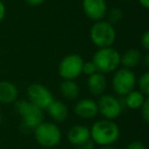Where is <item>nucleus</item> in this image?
Returning a JSON list of instances; mask_svg holds the SVG:
<instances>
[{
	"label": "nucleus",
	"instance_id": "nucleus-1",
	"mask_svg": "<svg viewBox=\"0 0 149 149\" xmlns=\"http://www.w3.org/2000/svg\"><path fill=\"white\" fill-rule=\"evenodd\" d=\"M120 137V128L114 122L109 120H100L94 123L90 130V138L94 144L100 146H109L116 143Z\"/></svg>",
	"mask_w": 149,
	"mask_h": 149
},
{
	"label": "nucleus",
	"instance_id": "nucleus-2",
	"mask_svg": "<svg viewBox=\"0 0 149 149\" xmlns=\"http://www.w3.org/2000/svg\"><path fill=\"white\" fill-rule=\"evenodd\" d=\"M92 61L95 64L98 72H116L120 65V54L112 47L99 48L94 53Z\"/></svg>",
	"mask_w": 149,
	"mask_h": 149
},
{
	"label": "nucleus",
	"instance_id": "nucleus-3",
	"mask_svg": "<svg viewBox=\"0 0 149 149\" xmlns=\"http://www.w3.org/2000/svg\"><path fill=\"white\" fill-rule=\"evenodd\" d=\"M116 38L114 27L106 21H98L90 29V39L98 48L111 47Z\"/></svg>",
	"mask_w": 149,
	"mask_h": 149
},
{
	"label": "nucleus",
	"instance_id": "nucleus-4",
	"mask_svg": "<svg viewBox=\"0 0 149 149\" xmlns=\"http://www.w3.org/2000/svg\"><path fill=\"white\" fill-rule=\"evenodd\" d=\"M15 110L23 118V124L26 128L35 130L41 123H43V110L27 100L15 101Z\"/></svg>",
	"mask_w": 149,
	"mask_h": 149
},
{
	"label": "nucleus",
	"instance_id": "nucleus-5",
	"mask_svg": "<svg viewBox=\"0 0 149 149\" xmlns=\"http://www.w3.org/2000/svg\"><path fill=\"white\" fill-rule=\"evenodd\" d=\"M137 85V78L129 68H120L116 70L112 77L111 86L113 91L120 96H126L132 92Z\"/></svg>",
	"mask_w": 149,
	"mask_h": 149
},
{
	"label": "nucleus",
	"instance_id": "nucleus-6",
	"mask_svg": "<svg viewBox=\"0 0 149 149\" xmlns=\"http://www.w3.org/2000/svg\"><path fill=\"white\" fill-rule=\"evenodd\" d=\"M35 138L41 146L50 148L60 142L61 131L55 124L43 122L35 129Z\"/></svg>",
	"mask_w": 149,
	"mask_h": 149
},
{
	"label": "nucleus",
	"instance_id": "nucleus-7",
	"mask_svg": "<svg viewBox=\"0 0 149 149\" xmlns=\"http://www.w3.org/2000/svg\"><path fill=\"white\" fill-rule=\"evenodd\" d=\"M84 60L79 54H68L64 56L58 65V74L64 80H76L83 70Z\"/></svg>",
	"mask_w": 149,
	"mask_h": 149
},
{
	"label": "nucleus",
	"instance_id": "nucleus-8",
	"mask_svg": "<svg viewBox=\"0 0 149 149\" xmlns=\"http://www.w3.org/2000/svg\"><path fill=\"white\" fill-rule=\"evenodd\" d=\"M98 112L105 118V120H116L120 116L123 106L120 100L111 94H102L97 101Z\"/></svg>",
	"mask_w": 149,
	"mask_h": 149
},
{
	"label": "nucleus",
	"instance_id": "nucleus-9",
	"mask_svg": "<svg viewBox=\"0 0 149 149\" xmlns=\"http://www.w3.org/2000/svg\"><path fill=\"white\" fill-rule=\"evenodd\" d=\"M27 94L29 96V101L35 104L42 110L46 109L54 100L53 95L48 88L41 84H32L28 87Z\"/></svg>",
	"mask_w": 149,
	"mask_h": 149
},
{
	"label": "nucleus",
	"instance_id": "nucleus-10",
	"mask_svg": "<svg viewBox=\"0 0 149 149\" xmlns=\"http://www.w3.org/2000/svg\"><path fill=\"white\" fill-rule=\"evenodd\" d=\"M83 10L88 19L92 21H102L107 13L105 0H83Z\"/></svg>",
	"mask_w": 149,
	"mask_h": 149
},
{
	"label": "nucleus",
	"instance_id": "nucleus-11",
	"mask_svg": "<svg viewBox=\"0 0 149 149\" xmlns=\"http://www.w3.org/2000/svg\"><path fill=\"white\" fill-rule=\"evenodd\" d=\"M74 112L80 116L81 118L85 120H90V118H95L98 114V106L97 102L94 100L85 98L81 99L74 104Z\"/></svg>",
	"mask_w": 149,
	"mask_h": 149
},
{
	"label": "nucleus",
	"instance_id": "nucleus-12",
	"mask_svg": "<svg viewBox=\"0 0 149 149\" xmlns=\"http://www.w3.org/2000/svg\"><path fill=\"white\" fill-rule=\"evenodd\" d=\"M87 87L89 92L92 95L100 96L104 93L107 87V81L104 74L101 72H95V74L89 76L87 80Z\"/></svg>",
	"mask_w": 149,
	"mask_h": 149
},
{
	"label": "nucleus",
	"instance_id": "nucleus-13",
	"mask_svg": "<svg viewBox=\"0 0 149 149\" xmlns=\"http://www.w3.org/2000/svg\"><path fill=\"white\" fill-rule=\"evenodd\" d=\"M68 139L70 144L74 145V146H79L91 139L90 138V130L87 127L81 126V125L74 126L68 131Z\"/></svg>",
	"mask_w": 149,
	"mask_h": 149
},
{
	"label": "nucleus",
	"instance_id": "nucleus-14",
	"mask_svg": "<svg viewBox=\"0 0 149 149\" xmlns=\"http://www.w3.org/2000/svg\"><path fill=\"white\" fill-rule=\"evenodd\" d=\"M19 91L15 85L8 81H0V102L9 104L17 101Z\"/></svg>",
	"mask_w": 149,
	"mask_h": 149
},
{
	"label": "nucleus",
	"instance_id": "nucleus-15",
	"mask_svg": "<svg viewBox=\"0 0 149 149\" xmlns=\"http://www.w3.org/2000/svg\"><path fill=\"white\" fill-rule=\"evenodd\" d=\"M49 116L53 120L57 123H62L68 118V110L66 105L61 101L58 100H53L49 106L46 108Z\"/></svg>",
	"mask_w": 149,
	"mask_h": 149
},
{
	"label": "nucleus",
	"instance_id": "nucleus-16",
	"mask_svg": "<svg viewBox=\"0 0 149 149\" xmlns=\"http://www.w3.org/2000/svg\"><path fill=\"white\" fill-rule=\"evenodd\" d=\"M141 60H142V54L138 49H135V48L127 50L123 55H120V64L125 68H129V70L136 68L141 62Z\"/></svg>",
	"mask_w": 149,
	"mask_h": 149
},
{
	"label": "nucleus",
	"instance_id": "nucleus-17",
	"mask_svg": "<svg viewBox=\"0 0 149 149\" xmlns=\"http://www.w3.org/2000/svg\"><path fill=\"white\" fill-rule=\"evenodd\" d=\"M60 93L65 99L68 100H74L77 99L80 94V87L77 83L72 80H64L60 84Z\"/></svg>",
	"mask_w": 149,
	"mask_h": 149
},
{
	"label": "nucleus",
	"instance_id": "nucleus-18",
	"mask_svg": "<svg viewBox=\"0 0 149 149\" xmlns=\"http://www.w3.org/2000/svg\"><path fill=\"white\" fill-rule=\"evenodd\" d=\"M145 97L144 94H142L140 91H136L133 90L132 92L128 93L125 97V104L127 105V107L131 108V109H139L142 106V104L144 103Z\"/></svg>",
	"mask_w": 149,
	"mask_h": 149
},
{
	"label": "nucleus",
	"instance_id": "nucleus-19",
	"mask_svg": "<svg viewBox=\"0 0 149 149\" xmlns=\"http://www.w3.org/2000/svg\"><path fill=\"white\" fill-rule=\"evenodd\" d=\"M107 17V21L110 25H116L118 24L120 21L123 19V17H124V13H123L122 9L118 8V7H112L109 10L107 9V13H106V15Z\"/></svg>",
	"mask_w": 149,
	"mask_h": 149
},
{
	"label": "nucleus",
	"instance_id": "nucleus-20",
	"mask_svg": "<svg viewBox=\"0 0 149 149\" xmlns=\"http://www.w3.org/2000/svg\"><path fill=\"white\" fill-rule=\"evenodd\" d=\"M137 84L140 89V92L145 96L149 95V72H146L137 80Z\"/></svg>",
	"mask_w": 149,
	"mask_h": 149
},
{
	"label": "nucleus",
	"instance_id": "nucleus-21",
	"mask_svg": "<svg viewBox=\"0 0 149 149\" xmlns=\"http://www.w3.org/2000/svg\"><path fill=\"white\" fill-rule=\"evenodd\" d=\"M87 74L88 77L89 76H91V74H95V72H98V70H97V68H96V66H95V64L93 63V61H86V62H84V64H83V70H82V74Z\"/></svg>",
	"mask_w": 149,
	"mask_h": 149
},
{
	"label": "nucleus",
	"instance_id": "nucleus-22",
	"mask_svg": "<svg viewBox=\"0 0 149 149\" xmlns=\"http://www.w3.org/2000/svg\"><path fill=\"white\" fill-rule=\"evenodd\" d=\"M141 109V116H142V118L145 123L149 122V98L146 97L144 103L142 104V106L140 107Z\"/></svg>",
	"mask_w": 149,
	"mask_h": 149
},
{
	"label": "nucleus",
	"instance_id": "nucleus-23",
	"mask_svg": "<svg viewBox=\"0 0 149 149\" xmlns=\"http://www.w3.org/2000/svg\"><path fill=\"white\" fill-rule=\"evenodd\" d=\"M126 149H146V146L142 141H133V142L129 143Z\"/></svg>",
	"mask_w": 149,
	"mask_h": 149
},
{
	"label": "nucleus",
	"instance_id": "nucleus-24",
	"mask_svg": "<svg viewBox=\"0 0 149 149\" xmlns=\"http://www.w3.org/2000/svg\"><path fill=\"white\" fill-rule=\"evenodd\" d=\"M141 45L145 50L149 49V32L146 31L141 37Z\"/></svg>",
	"mask_w": 149,
	"mask_h": 149
},
{
	"label": "nucleus",
	"instance_id": "nucleus-25",
	"mask_svg": "<svg viewBox=\"0 0 149 149\" xmlns=\"http://www.w3.org/2000/svg\"><path fill=\"white\" fill-rule=\"evenodd\" d=\"M77 149H94V142L90 139L83 144L77 146Z\"/></svg>",
	"mask_w": 149,
	"mask_h": 149
},
{
	"label": "nucleus",
	"instance_id": "nucleus-26",
	"mask_svg": "<svg viewBox=\"0 0 149 149\" xmlns=\"http://www.w3.org/2000/svg\"><path fill=\"white\" fill-rule=\"evenodd\" d=\"M5 13H6V8H5V5L4 3L0 0V23L3 21L5 17Z\"/></svg>",
	"mask_w": 149,
	"mask_h": 149
},
{
	"label": "nucleus",
	"instance_id": "nucleus-27",
	"mask_svg": "<svg viewBox=\"0 0 149 149\" xmlns=\"http://www.w3.org/2000/svg\"><path fill=\"white\" fill-rule=\"evenodd\" d=\"M44 1H45V0H26V2H27L28 4L32 5V6H38V5L42 4Z\"/></svg>",
	"mask_w": 149,
	"mask_h": 149
},
{
	"label": "nucleus",
	"instance_id": "nucleus-28",
	"mask_svg": "<svg viewBox=\"0 0 149 149\" xmlns=\"http://www.w3.org/2000/svg\"><path fill=\"white\" fill-rule=\"evenodd\" d=\"M138 2L140 3L141 6L144 7L145 9L149 8V0H138Z\"/></svg>",
	"mask_w": 149,
	"mask_h": 149
},
{
	"label": "nucleus",
	"instance_id": "nucleus-29",
	"mask_svg": "<svg viewBox=\"0 0 149 149\" xmlns=\"http://www.w3.org/2000/svg\"><path fill=\"white\" fill-rule=\"evenodd\" d=\"M144 64L146 66L149 65V54H146V55L144 56Z\"/></svg>",
	"mask_w": 149,
	"mask_h": 149
},
{
	"label": "nucleus",
	"instance_id": "nucleus-30",
	"mask_svg": "<svg viewBox=\"0 0 149 149\" xmlns=\"http://www.w3.org/2000/svg\"><path fill=\"white\" fill-rule=\"evenodd\" d=\"M1 122H2V118H1V114H0V125H1Z\"/></svg>",
	"mask_w": 149,
	"mask_h": 149
},
{
	"label": "nucleus",
	"instance_id": "nucleus-31",
	"mask_svg": "<svg viewBox=\"0 0 149 149\" xmlns=\"http://www.w3.org/2000/svg\"><path fill=\"white\" fill-rule=\"evenodd\" d=\"M122 1H126V2H128V1H131V0H122Z\"/></svg>",
	"mask_w": 149,
	"mask_h": 149
}]
</instances>
